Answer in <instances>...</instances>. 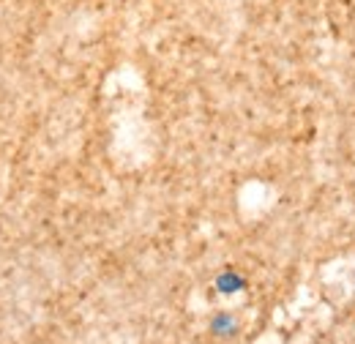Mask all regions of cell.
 Masks as SVG:
<instances>
[{
    "label": "cell",
    "instance_id": "1",
    "mask_svg": "<svg viewBox=\"0 0 355 344\" xmlns=\"http://www.w3.org/2000/svg\"><path fill=\"white\" fill-rule=\"evenodd\" d=\"M246 287V279L241 276V273H235V270H224L222 276L216 279V290L224 293V295H232V293H241Z\"/></svg>",
    "mask_w": 355,
    "mask_h": 344
},
{
    "label": "cell",
    "instance_id": "2",
    "mask_svg": "<svg viewBox=\"0 0 355 344\" xmlns=\"http://www.w3.org/2000/svg\"><path fill=\"white\" fill-rule=\"evenodd\" d=\"M211 331H214L216 336H230V334L235 331V317H232V314H227V311L216 314V317L211 320Z\"/></svg>",
    "mask_w": 355,
    "mask_h": 344
}]
</instances>
